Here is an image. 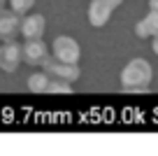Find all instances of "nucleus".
Here are the masks:
<instances>
[{
	"label": "nucleus",
	"mask_w": 158,
	"mask_h": 156,
	"mask_svg": "<svg viewBox=\"0 0 158 156\" xmlns=\"http://www.w3.org/2000/svg\"><path fill=\"white\" fill-rule=\"evenodd\" d=\"M151 79H153V68L147 58H133L121 70V89L123 91L142 93L151 86Z\"/></svg>",
	"instance_id": "obj_1"
},
{
	"label": "nucleus",
	"mask_w": 158,
	"mask_h": 156,
	"mask_svg": "<svg viewBox=\"0 0 158 156\" xmlns=\"http://www.w3.org/2000/svg\"><path fill=\"white\" fill-rule=\"evenodd\" d=\"M51 56L56 61H63V63H79L81 49H79L77 40H72L70 35H58L51 44Z\"/></svg>",
	"instance_id": "obj_2"
},
{
	"label": "nucleus",
	"mask_w": 158,
	"mask_h": 156,
	"mask_svg": "<svg viewBox=\"0 0 158 156\" xmlns=\"http://www.w3.org/2000/svg\"><path fill=\"white\" fill-rule=\"evenodd\" d=\"M123 0H91L89 5V24L93 28H102L105 24L109 21L112 12L121 5Z\"/></svg>",
	"instance_id": "obj_3"
},
{
	"label": "nucleus",
	"mask_w": 158,
	"mask_h": 156,
	"mask_svg": "<svg viewBox=\"0 0 158 156\" xmlns=\"http://www.w3.org/2000/svg\"><path fill=\"white\" fill-rule=\"evenodd\" d=\"M44 72H49L51 77H58V79H65V82H77L81 70H79L77 63H63V61H56L54 56L44 61Z\"/></svg>",
	"instance_id": "obj_4"
},
{
	"label": "nucleus",
	"mask_w": 158,
	"mask_h": 156,
	"mask_svg": "<svg viewBox=\"0 0 158 156\" xmlns=\"http://www.w3.org/2000/svg\"><path fill=\"white\" fill-rule=\"evenodd\" d=\"M21 54H23V61L28 65H44V61L51 56V51L42 42V37H37V40H26V44L21 47Z\"/></svg>",
	"instance_id": "obj_5"
},
{
	"label": "nucleus",
	"mask_w": 158,
	"mask_h": 156,
	"mask_svg": "<svg viewBox=\"0 0 158 156\" xmlns=\"http://www.w3.org/2000/svg\"><path fill=\"white\" fill-rule=\"evenodd\" d=\"M23 61V54H21V44H16L14 40H7L2 44V56H0V70L5 72H14L19 68V63Z\"/></svg>",
	"instance_id": "obj_6"
},
{
	"label": "nucleus",
	"mask_w": 158,
	"mask_h": 156,
	"mask_svg": "<svg viewBox=\"0 0 158 156\" xmlns=\"http://www.w3.org/2000/svg\"><path fill=\"white\" fill-rule=\"evenodd\" d=\"M21 30V14L14 10H0V40H14V35Z\"/></svg>",
	"instance_id": "obj_7"
},
{
	"label": "nucleus",
	"mask_w": 158,
	"mask_h": 156,
	"mask_svg": "<svg viewBox=\"0 0 158 156\" xmlns=\"http://www.w3.org/2000/svg\"><path fill=\"white\" fill-rule=\"evenodd\" d=\"M47 28V19L42 14H28L26 19H21V30L19 33L23 35L26 40H37L44 35Z\"/></svg>",
	"instance_id": "obj_8"
},
{
	"label": "nucleus",
	"mask_w": 158,
	"mask_h": 156,
	"mask_svg": "<svg viewBox=\"0 0 158 156\" xmlns=\"http://www.w3.org/2000/svg\"><path fill=\"white\" fill-rule=\"evenodd\" d=\"M135 35H137V37H156L158 35V12L149 10V14L144 16L142 21H137Z\"/></svg>",
	"instance_id": "obj_9"
},
{
	"label": "nucleus",
	"mask_w": 158,
	"mask_h": 156,
	"mask_svg": "<svg viewBox=\"0 0 158 156\" xmlns=\"http://www.w3.org/2000/svg\"><path fill=\"white\" fill-rule=\"evenodd\" d=\"M49 82H51V75L49 72H33L28 77V89L33 93H44L47 86H49Z\"/></svg>",
	"instance_id": "obj_10"
},
{
	"label": "nucleus",
	"mask_w": 158,
	"mask_h": 156,
	"mask_svg": "<svg viewBox=\"0 0 158 156\" xmlns=\"http://www.w3.org/2000/svg\"><path fill=\"white\" fill-rule=\"evenodd\" d=\"M72 91V82H65V79L51 77L49 86H47V93H70Z\"/></svg>",
	"instance_id": "obj_11"
},
{
	"label": "nucleus",
	"mask_w": 158,
	"mask_h": 156,
	"mask_svg": "<svg viewBox=\"0 0 158 156\" xmlns=\"http://www.w3.org/2000/svg\"><path fill=\"white\" fill-rule=\"evenodd\" d=\"M35 5V0H10V7L16 12V14H26V12H30Z\"/></svg>",
	"instance_id": "obj_12"
},
{
	"label": "nucleus",
	"mask_w": 158,
	"mask_h": 156,
	"mask_svg": "<svg viewBox=\"0 0 158 156\" xmlns=\"http://www.w3.org/2000/svg\"><path fill=\"white\" fill-rule=\"evenodd\" d=\"M149 10H151V12H158V0H149Z\"/></svg>",
	"instance_id": "obj_13"
},
{
	"label": "nucleus",
	"mask_w": 158,
	"mask_h": 156,
	"mask_svg": "<svg viewBox=\"0 0 158 156\" xmlns=\"http://www.w3.org/2000/svg\"><path fill=\"white\" fill-rule=\"evenodd\" d=\"M151 47H153V51H156V56H158V35L153 37V42H151Z\"/></svg>",
	"instance_id": "obj_14"
},
{
	"label": "nucleus",
	"mask_w": 158,
	"mask_h": 156,
	"mask_svg": "<svg viewBox=\"0 0 158 156\" xmlns=\"http://www.w3.org/2000/svg\"><path fill=\"white\" fill-rule=\"evenodd\" d=\"M5 2H7V0H0V10H2V7H5Z\"/></svg>",
	"instance_id": "obj_15"
},
{
	"label": "nucleus",
	"mask_w": 158,
	"mask_h": 156,
	"mask_svg": "<svg viewBox=\"0 0 158 156\" xmlns=\"http://www.w3.org/2000/svg\"><path fill=\"white\" fill-rule=\"evenodd\" d=\"M0 56H2V47H0Z\"/></svg>",
	"instance_id": "obj_16"
}]
</instances>
